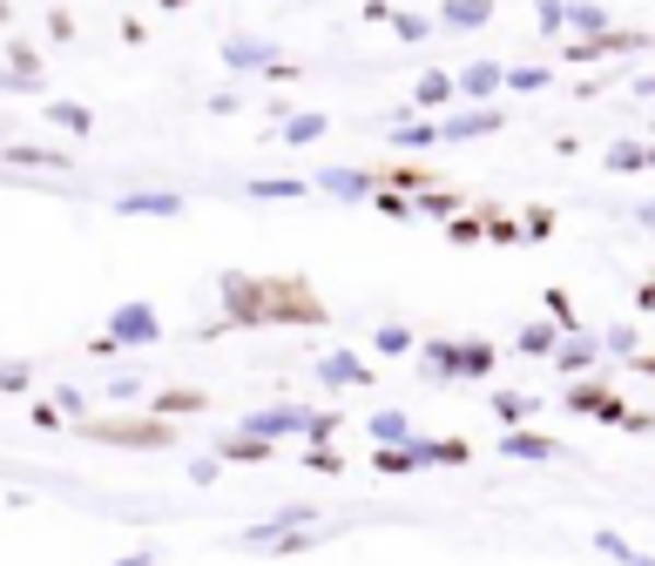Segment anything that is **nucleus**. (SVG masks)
<instances>
[{"label": "nucleus", "instance_id": "nucleus-1", "mask_svg": "<svg viewBox=\"0 0 655 566\" xmlns=\"http://www.w3.org/2000/svg\"><path fill=\"white\" fill-rule=\"evenodd\" d=\"M74 432H82L89 445H122V452H163V445H176L169 412H149V418H82Z\"/></svg>", "mask_w": 655, "mask_h": 566}, {"label": "nucleus", "instance_id": "nucleus-2", "mask_svg": "<svg viewBox=\"0 0 655 566\" xmlns=\"http://www.w3.org/2000/svg\"><path fill=\"white\" fill-rule=\"evenodd\" d=\"M217 297H223V317L210 323L203 338H217V331H250V323H271V297H264V276H250V270H223V276H217Z\"/></svg>", "mask_w": 655, "mask_h": 566}, {"label": "nucleus", "instance_id": "nucleus-3", "mask_svg": "<svg viewBox=\"0 0 655 566\" xmlns=\"http://www.w3.org/2000/svg\"><path fill=\"white\" fill-rule=\"evenodd\" d=\"M264 297H271V323H331L325 297L304 283L297 270H278V276H264Z\"/></svg>", "mask_w": 655, "mask_h": 566}, {"label": "nucleus", "instance_id": "nucleus-4", "mask_svg": "<svg viewBox=\"0 0 655 566\" xmlns=\"http://www.w3.org/2000/svg\"><path fill=\"white\" fill-rule=\"evenodd\" d=\"M568 412H588V418H608V425H629L635 404L615 398V378H608V372H595V378H574V385H568Z\"/></svg>", "mask_w": 655, "mask_h": 566}, {"label": "nucleus", "instance_id": "nucleus-5", "mask_svg": "<svg viewBox=\"0 0 655 566\" xmlns=\"http://www.w3.org/2000/svg\"><path fill=\"white\" fill-rule=\"evenodd\" d=\"M635 48H648V34H642V27H601V34H574L561 55H568L574 68H588V61H608V55H635Z\"/></svg>", "mask_w": 655, "mask_h": 566}, {"label": "nucleus", "instance_id": "nucleus-6", "mask_svg": "<svg viewBox=\"0 0 655 566\" xmlns=\"http://www.w3.org/2000/svg\"><path fill=\"white\" fill-rule=\"evenodd\" d=\"M108 331L136 351V344H156L163 338V317H156V304H115L108 310Z\"/></svg>", "mask_w": 655, "mask_h": 566}, {"label": "nucleus", "instance_id": "nucleus-7", "mask_svg": "<svg viewBox=\"0 0 655 566\" xmlns=\"http://www.w3.org/2000/svg\"><path fill=\"white\" fill-rule=\"evenodd\" d=\"M318 385L325 391H359V385H372V364L359 351H325L318 357Z\"/></svg>", "mask_w": 655, "mask_h": 566}, {"label": "nucleus", "instance_id": "nucleus-8", "mask_svg": "<svg viewBox=\"0 0 655 566\" xmlns=\"http://www.w3.org/2000/svg\"><path fill=\"white\" fill-rule=\"evenodd\" d=\"M419 364H426V378H467V338H426Z\"/></svg>", "mask_w": 655, "mask_h": 566}, {"label": "nucleus", "instance_id": "nucleus-9", "mask_svg": "<svg viewBox=\"0 0 655 566\" xmlns=\"http://www.w3.org/2000/svg\"><path fill=\"white\" fill-rule=\"evenodd\" d=\"M500 121H507V115H500L493 102H480V108H459V115H446V121H440V135H446V142H467V135H493Z\"/></svg>", "mask_w": 655, "mask_h": 566}, {"label": "nucleus", "instance_id": "nucleus-10", "mask_svg": "<svg viewBox=\"0 0 655 566\" xmlns=\"http://www.w3.org/2000/svg\"><path fill=\"white\" fill-rule=\"evenodd\" d=\"M318 189H325V196H338V202H372L378 169H325V176H318Z\"/></svg>", "mask_w": 655, "mask_h": 566}, {"label": "nucleus", "instance_id": "nucleus-11", "mask_svg": "<svg viewBox=\"0 0 655 566\" xmlns=\"http://www.w3.org/2000/svg\"><path fill=\"white\" fill-rule=\"evenodd\" d=\"M271 61H278V48H271L264 34H230V40H223V68H237V74H244V68H271Z\"/></svg>", "mask_w": 655, "mask_h": 566}, {"label": "nucleus", "instance_id": "nucleus-12", "mask_svg": "<svg viewBox=\"0 0 655 566\" xmlns=\"http://www.w3.org/2000/svg\"><path fill=\"white\" fill-rule=\"evenodd\" d=\"M500 89H507V68H500V61H467V68H459V95H467V102H493Z\"/></svg>", "mask_w": 655, "mask_h": 566}, {"label": "nucleus", "instance_id": "nucleus-13", "mask_svg": "<svg viewBox=\"0 0 655 566\" xmlns=\"http://www.w3.org/2000/svg\"><path fill=\"white\" fill-rule=\"evenodd\" d=\"M244 425H257L264 438H297L304 425H312V412H297V404H264V412H250Z\"/></svg>", "mask_w": 655, "mask_h": 566}, {"label": "nucleus", "instance_id": "nucleus-14", "mask_svg": "<svg viewBox=\"0 0 655 566\" xmlns=\"http://www.w3.org/2000/svg\"><path fill=\"white\" fill-rule=\"evenodd\" d=\"M115 216H183V196L176 189H136L115 202Z\"/></svg>", "mask_w": 655, "mask_h": 566}, {"label": "nucleus", "instance_id": "nucleus-15", "mask_svg": "<svg viewBox=\"0 0 655 566\" xmlns=\"http://www.w3.org/2000/svg\"><path fill=\"white\" fill-rule=\"evenodd\" d=\"M500 452H507V459H561V445H554L548 432H521V425H507V432H500Z\"/></svg>", "mask_w": 655, "mask_h": 566}, {"label": "nucleus", "instance_id": "nucleus-16", "mask_svg": "<svg viewBox=\"0 0 655 566\" xmlns=\"http://www.w3.org/2000/svg\"><path fill=\"white\" fill-rule=\"evenodd\" d=\"M601 338H588V331H568V344L554 351V364H561V372H595V364H601Z\"/></svg>", "mask_w": 655, "mask_h": 566}, {"label": "nucleus", "instance_id": "nucleus-17", "mask_svg": "<svg viewBox=\"0 0 655 566\" xmlns=\"http://www.w3.org/2000/svg\"><path fill=\"white\" fill-rule=\"evenodd\" d=\"M271 445H278V438H264L257 425H244V432H223V438H217V452H223V459H250V465H257V459H271Z\"/></svg>", "mask_w": 655, "mask_h": 566}, {"label": "nucleus", "instance_id": "nucleus-18", "mask_svg": "<svg viewBox=\"0 0 655 566\" xmlns=\"http://www.w3.org/2000/svg\"><path fill=\"white\" fill-rule=\"evenodd\" d=\"M601 169H608V176H635V169H655V149L622 135V142H615V149L601 155Z\"/></svg>", "mask_w": 655, "mask_h": 566}, {"label": "nucleus", "instance_id": "nucleus-19", "mask_svg": "<svg viewBox=\"0 0 655 566\" xmlns=\"http://www.w3.org/2000/svg\"><path fill=\"white\" fill-rule=\"evenodd\" d=\"M42 89V61L27 55V40H8V95H27Z\"/></svg>", "mask_w": 655, "mask_h": 566}, {"label": "nucleus", "instance_id": "nucleus-20", "mask_svg": "<svg viewBox=\"0 0 655 566\" xmlns=\"http://www.w3.org/2000/svg\"><path fill=\"white\" fill-rule=\"evenodd\" d=\"M372 210H378L385 223H412V216H419V196H412V189H393V182H378V189H372Z\"/></svg>", "mask_w": 655, "mask_h": 566}, {"label": "nucleus", "instance_id": "nucleus-21", "mask_svg": "<svg viewBox=\"0 0 655 566\" xmlns=\"http://www.w3.org/2000/svg\"><path fill=\"white\" fill-rule=\"evenodd\" d=\"M453 95H459V74H440V68H433V74L412 81V108H446Z\"/></svg>", "mask_w": 655, "mask_h": 566}, {"label": "nucleus", "instance_id": "nucleus-22", "mask_svg": "<svg viewBox=\"0 0 655 566\" xmlns=\"http://www.w3.org/2000/svg\"><path fill=\"white\" fill-rule=\"evenodd\" d=\"M385 135H393V149H433V142H446V135H440V121H412V115H399Z\"/></svg>", "mask_w": 655, "mask_h": 566}, {"label": "nucleus", "instance_id": "nucleus-23", "mask_svg": "<svg viewBox=\"0 0 655 566\" xmlns=\"http://www.w3.org/2000/svg\"><path fill=\"white\" fill-rule=\"evenodd\" d=\"M534 412H541V398H534V391H493V418L500 425H527Z\"/></svg>", "mask_w": 655, "mask_h": 566}, {"label": "nucleus", "instance_id": "nucleus-24", "mask_svg": "<svg viewBox=\"0 0 655 566\" xmlns=\"http://www.w3.org/2000/svg\"><path fill=\"white\" fill-rule=\"evenodd\" d=\"M378 182H393V189H412V196H419V189H433L440 176L426 169V162H385V169H378Z\"/></svg>", "mask_w": 655, "mask_h": 566}, {"label": "nucleus", "instance_id": "nucleus-25", "mask_svg": "<svg viewBox=\"0 0 655 566\" xmlns=\"http://www.w3.org/2000/svg\"><path fill=\"white\" fill-rule=\"evenodd\" d=\"M440 21L446 27H487L493 21V0H440Z\"/></svg>", "mask_w": 655, "mask_h": 566}, {"label": "nucleus", "instance_id": "nucleus-26", "mask_svg": "<svg viewBox=\"0 0 655 566\" xmlns=\"http://www.w3.org/2000/svg\"><path fill=\"white\" fill-rule=\"evenodd\" d=\"M8 169H68L61 149H27V142H8Z\"/></svg>", "mask_w": 655, "mask_h": 566}, {"label": "nucleus", "instance_id": "nucleus-27", "mask_svg": "<svg viewBox=\"0 0 655 566\" xmlns=\"http://www.w3.org/2000/svg\"><path fill=\"white\" fill-rule=\"evenodd\" d=\"M203 391L197 385H169V391H156V412H169V418H189V412H203Z\"/></svg>", "mask_w": 655, "mask_h": 566}, {"label": "nucleus", "instance_id": "nucleus-28", "mask_svg": "<svg viewBox=\"0 0 655 566\" xmlns=\"http://www.w3.org/2000/svg\"><path fill=\"white\" fill-rule=\"evenodd\" d=\"M365 432H372V445H406V438H412V418H406V412H372Z\"/></svg>", "mask_w": 655, "mask_h": 566}, {"label": "nucleus", "instance_id": "nucleus-29", "mask_svg": "<svg viewBox=\"0 0 655 566\" xmlns=\"http://www.w3.org/2000/svg\"><path fill=\"white\" fill-rule=\"evenodd\" d=\"M304 189H312V182H297V176H257V182H250L257 202H297Z\"/></svg>", "mask_w": 655, "mask_h": 566}, {"label": "nucleus", "instance_id": "nucleus-30", "mask_svg": "<svg viewBox=\"0 0 655 566\" xmlns=\"http://www.w3.org/2000/svg\"><path fill=\"white\" fill-rule=\"evenodd\" d=\"M459 210H467V202H459V196H453L446 182H433V189H419V216H440V223H446V216H459Z\"/></svg>", "mask_w": 655, "mask_h": 566}, {"label": "nucleus", "instance_id": "nucleus-31", "mask_svg": "<svg viewBox=\"0 0 655 566\" xmlns=\"http://www.w3.org/2000/svg\"><path fill=\"white\" fill-rule=\"evenodd\" d=\"M325 129H331V121H325V115H318V108H297V115H291V121H284V142H297V149H304V142H318V135H325Z\"/></svg>", "mask_w": 655, "mask_h": 566}, {"label": "nucleus", "instance_id": "nucleus-32", "mask_svg": "<svg viewBox=\"0 0 655 566\" xmlns=\"http://www.w3.org/2000/svg\"><path fill=\"white\" fill-rule=\"evenodd\" d=\"M554 331H561L554 317H541V323H521V351H527V357H548V351H561V344H554Z\"/></svg>", "mask_w": 655, "mask_h": 566}, {"label": "nucleus", "instance_id": "nucleus-33", "mask_svg": "<svg viewBox=\"0 0 655 566\" xmlns=\"http://www.w3.org/2000/svg\"><path fill=\"white\" fill-rule=\"evenodd\" d=\"M27 425H34V432H68L74 418L61 412V398H34V404H27Z\"/></svg>", "mask_w": 655, "mask_h": 566}, {"label": "nucleus", "instance_id": "nucleus-34", "mask_svg": "<svg viewBox=\"0 0 655 566\" xmlns=\"http://www.w3.org/2000/svg\"><path fill=\"white\" fill-rule=\"evenodd\" d=\"M568 27H574V34H601V27H615V21H608V8H595V0H568Z\"/></svg>", "mask_w": 655, "mask_h": 566}, {"label": "nucleus", "instance_id": "nucleus-35", "mask_svg": "<svg viewBox=\"0 0 655 566\" xmlns=\"http://www.w3.org/2000/svg\"><path fill=\"white\" fill-rule=\"evenodd\" d=\"M446 236H453V243H467V250H473V243L487 236V210H459V216H446Z\"/></svg>", "mask_w": 655, "mask_h": 566}, {"label": "nucleus", "instance_id": "nucleus-36", "mask_svg": "<svg viewBox=\"0 0 655 566\" xmlns=\"http://www.w3.org/2000/svg\"><path fill=\"white\" fill-rule=\"evenodd\" d=\"M372 351H378V357H406V351H412V331H406V323H378Z\"/></svg>", "mask_w": 655, "mask_h": 566}, {"label": "nucleus", "instance_id": "nucleus-37", "mask_svg": "<svg viewBox=\"0 0 655 566\" xmlns=\"http://www.w3.org/2000/svg\"><path fill=\"white\" fill-rule=\"evenodd\" d=\"M541 304H548V317L561 323V331H582V317H574V297L561 291V283H548V291H541Z\"/></svg>", "mask_w": 655, "mask_h": 566}, {"label": "nucleus", "instance_id": "nucleus-38", "mask_svg": "<svg viewBox=\"0 0 655 566\" xmlns=\"http://www.w3.org/2000/svg\"><path fill=\"white\" fill-rule=\"evenodd\" d=\"M487 236H493V243H521V236H527V223H521V216H507V210H493V202H487Z\"/></svg>", "mask_w": 655, "mask_h": 566}, {"label": "nucleus", "instance_id": "nucleus-39", "mask_svg": "<svg viewBox=\"0 0 655 566\" xmlns=\"http://www.w3.org/2000/svg\"><path fill=\"white\" fill-rule=\"evenodd\" d=\"M48 115L61 121V129H74V135H89V129H95V115H89L82 102H48Z\"/></svg>", "mask_w": 655, "mask_h": 566}, {"label": "nucleus", "instance_id": "nucleus-40", "mask_svg": "<svg viewBox=\"0 0 655 566\" xmlns=\"http://www.w3.org/2000/svg\"><path fill=\"white\" fill-rule=\"evenodd\" d=\"M393 27H399V40H406V48H419V40L433 34V21H426V14H412V8H399V14H393Z\"/></svg>", "mask_w": 655, "mask_h": 566}, {"label": "nucleus", "instance_id": "nucleus-41", "mask_svg": "<svg viewBox=\"0 0 655 566\" xmlns=\"http://www.w3.org/2000/svg\"><path fill=\"white\" fill-rule=\"evenodd\" d=\"M344 432V418L338 412H312V425H304V445H331Z\"/></svg>", "mask_w": 655, "mask_h": 566}, {"label": "nucleus", "instance_id": "nucleus-42", "mask_svg": "<svg viewBox=\"0 0 655 566\" xmlns=\"http://www.w3.org/2000/svg\"><path fill=\"white\" fill-rule=\"evenodd\" d=\"M507 89L514 95H541L548 89V68H507Z\"/></svg>", "mask_w": 655, "mask_h": 566}, {"label": "nucleus", "instance_id": "nucleus-43", "mask_svg": "<svg viewBox=\"0 0 655 566\" xmlns=\"http://www.w3.org/2000/svg\"><path fill=\"white\" fill-rule=\"evenodd\" d=\"M493 357H500V351H493L487 338H467V378H487V372H493Z\"/></svg>", "mask_w": 655, "mask_h": 566}, {"label": "nucleus", "instance_id": "nucleus-44", "mask_svg": "<svg viewBox=\"0 0 655 566\" xmlns=\"http://www.w3.org/2000/svg\"><path fill=\"white\" fill-rule=\"evenodd\" d=\"M318 540H325V533H291V526H284V533H278V546H271V553H278V559H297V553H312Z\"/></svg>", "mask_w": 655, "mask_h": 566}, {"label": "nucleus", "instance_id": "nucleus-45", "mask_svg": "<svg viewBox=\"0 0 655 566\" xmlns=\"http://www.w3.org/2000/svg\"><path fill=\"white\" fill-rule=\"evenodd\" d=\"M595 546H601L608 559H629V566H642V559H648V553H642V546H629L622 533H595Z\"/></svg>", "mask_w": 655, "mask_h": 566}, {"label": "nucleus", "instance_id": "nucleus-46", "mask_svg": "<svg viewBox=\"0 0 655 566\" xmlns=\"http://www.w3.org/2000/svg\"><path fill=\"white\" fill-rule=\"evenodd\" d=\"M601 344H608L615 357H635V351H642V338H635V323H615V331H601Z\"/></svg>", "mask_w": 655, "mask_h": 566}, {"label": "nucleus", "instance_id": "nucleus-47", "mask_svg": "<svg viewBox=\"0 0 655 566\" xmlns=\"http://www.w3.org/2000/svg\"><path fill=\"white\" fill-rule=\"evenodd\" d=\"M55 398H61V412H68L74 425L89 418V391H82V385H55Z\"/></svg>", "mask_w": 655, "mask_h": 566}, {"label": "nucleus", "instance_id": "nucleus-48", "mask_svg": "<svg viewBox=\"0 0 655 566\" xmlns=\"http://www.w3.org/2000/svg\"><path fill=\"white\" fill-rule=\"evenodd\" d=\"M27 378H34V372H27L21 357H8V364H0V391H14V398H21V391H27Z\"/></svg>", "mask_w": 655, "mask_h": 566}, {"label": "nucleus", "instance_id": "nucleus-49", "mask_svg": "<svg viewBox=\"0 0 655 566\" xmlns=\"http://www.w3.org/2000/svg\"><path fill=\"white\" fill-rule=\"evenodd\" d=\"M568 27V0H541V34H561Z\"/></svg>", "mask_w": 655, "mask_h": 566}, {"label": "nucleus", "instance_id": "nucleus-50", "mask_svg": "<svg viewBox=\"0 0 655 566\" xmlns=\"http://www.w3.org/2000/svg\"><path fill=\"white\" fill-rule=\"evenodd\" d=\"M304 465H312V472H338V465H344V459H338V452H331V445H312V452H304Z\"/></svg>", "mask_w": 655, "mask_h": 566}, {"label": "nucleus", "instance_id": "nucleus-51", "mask_svg": "<svg viewBox=\"0 0 655 566\" xmlns=\"http://www.w3.org/2000/svg\"><path fill=\"white\" fill-rule=\"evenodd\" d=\"M217 465H223V452H210V459H189V479H197V485H210V479H217Z\"/></svg>", "mask_w": 655, "mask_h": 566}, {"label": "nucleus", "instance_id": "nucleus-52", "mask_svg": "<svg viewBox=\"0 0 655 566\" xmlns=\"http://www.w3.org/2000/svg\"><path fill=\"white\" fill-rule=\"evenodd\" d=\"M89 351H95V357H115V351H129V344L115 338V331H95V338H89Z\"/></svg>", "mask_w": 655, "mask_h": 566}, {"label": "nucleus", "instance_id": "nucleus-53", "mask_svg": "<svg viewBox=\"0 0 655 566\" xmlns=\"http://www.w3.org/2000/svg\"><path fill=\"white\" fill-rule=\"evenodd\" d=\"M48 34H55V40H74V14H68V8H55V14H48Z\"/></svg>", "mask_w": 655, "mask_h": 566}, {"label": "nucleus", "instance_id": "nucleus-54", "mask_svg": "<svg viewBox=\"0 0 655 566\" xmlns=\"http://www.w3.org/2000/svg\"><path fill=\"white\" fill-rule=\"evenodd\" d=\"M527 236H554V210H527Z\"/></svg>", "mask_w": 655, "mask_h": 566}, {"label": "nucleus", "instance_id": "nucleus-55", "mask_svg": "<svg viewBox=\"0 0 655 566\" xmlns=\"http://www.w3.org/2000/svg\"><path fill=\"white\" fill-rule=\"evenodd\" d=\"M440 452H446V465H467L473 452H467V438H440Z\"/></svg>", "mask_w": 655, "mask_h": 566}, {"label": "nucleus", "instance_id": "nucleus-56", "mask_svg": "<svg viewBox=\"0 0 655 566\" xmlns=\"http://www.w3.org/2000/svg\"><path fill=\"white\" fill-rule=\"evenodd\" d=\"M629 372H635V378H655V351H635V357H629Z\"/></svg>", "mask_w": 655, "mask_h": 566}, {"label": "nucleus", "instance_id": "nucleus-57", "mask_svg": "<svg viewBox=\"0 0 655 566\" xmlns=\"http://www.w3.org/2000/svg\"><path fill=\"white\" fill-rule=\"evenodd\" d=\"M635 310H655V276H648L642 291H635Z\"/></svg>", "mask_w": 655, "mask_h": 566}, {"label": "nucleus", "instance_id": "nucleus-58", "mask_svg": "<svg viewBox=\"0 0 655 566\" xmlns=\"http://www.w3.org/2000/svg\"><path fill=\"white\" fill-rule=\"evenodd\" d=\"M635 95H655V74H642V81H635Z\"/></svg>", "mask_w": 655, "mask_h": 566}, {"label": "nucleus", "instance_id": "nucleus-59", "mask_svg": "<svg viewBox=\"0 0 655 566\" xmlns=\"http://www.w3.org/2000/svg\"><path fill=\"white\" fill-rule=\"evenodd\" d=\"M635 216H642V223H648V229H655V202H642V210H635Z\"/></svg>", "mask_w": 655, "mask_h": 566}, {"label": "nucleus", "instance_id": "nucleus-60", "mask_svg": "<svg viewBox=\"0 0 655 566\" xmlns=\"http://www.w3.org/2000/svg\"><path fill=\"white\" fill-rule=\"evenodd\" d=\"M163 8H189V0H163Z\"/></svg>", "mask_w": 655, "mask_h": 566}, {"label": "nucleus", "instance_id": "nucleus-61", "mask_svg": "<svg viewBox=\"0 0 655 566\" xmlns=\"http://www.w3.org/2000/svg\"><path fill=\"white\" fill-rule=\"evenodd\" d=\"M648 149H655V142H648Z\"/></svg>", "mask_w": 655, "mask_h": 566}]
</instances>
